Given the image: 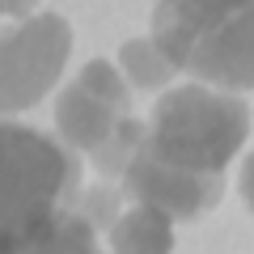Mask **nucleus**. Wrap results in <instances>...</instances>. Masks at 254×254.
<instances>
[{"instance_id": "11", "label": "nucleus", "mask_w": 254, "mask_h": 254, "mask_svg": "<svg viewBox=\"0 0 254 254\" xmlns=\"http://www.w3.org/2000/svg\"><path fill=\"white\" fill-rule=\"evenodd\" d=\"M237 187H242V203L254 212V153L242 161V178H237Z\"/></svg>"}, {"instance_id": "4", "label": "nucleus", "mask_w": 254, "mask_h": 254, "mask_svg": "<svg viewBox=\"0 0 254 254\" xmlns=\"http://www.w3.org/2000/svg\"><path fill=\"white\" fill-rule=\"evenodd\" d=\"M55 127L72 153L89 157L106 182L123 178L131 153L144 140V123L131 110V85L110 60H89L76 81L55 98Z\"/></svg>"}, {"instance_id": "3", "label": "nucleus", "mask_w": 254, "mask_h": 254, "mask_svg": "<svg viewBox=\"0 0 254 254\" xmlns=\"http://www.w3.org/2000/svg\"><path fill=\"white\" fill-rule=\"evenodd\" d=\"M81 190V153L26 123L0 119V237L76 208Z\"/></svg>"}, {"instance_id": "5", "label": "nucleus", "mask_w": 254, "mask_h": 254, "mask_svg": "<svg viewBox=\"0 0 254 254\" xmlns=\"http://www.w3.org/2000/svg\"><path fill=\"white\" fill-rule=\"evenodd\" d=\"M72 26L60 13H30L0 26V119L38 106L64 76Z\"/></svg>"}, {"instance_id": "10", "label": "nucleus", "mask_w": 254, "mask_h": 254, "mask_svg": "<svg viewBox=\"0 0 254 254\" xmlns=\"http://www.w3.org/2000/svg\"><path fill=\"white\" fill-rule=\"evenodd\" d=\"M119 199H123V195H119L110 182H98V187H85L81 195H76V212H81L98 233H110L115 220L123 216V212H119Z\"/></svg>"}, {"instance_id": "8", "label": "nucleus", "mask_w": 254, "mask_h": 254, "mask_svg": "<svg viewBox=\"0 0 254 254\" xmlns=\"http://www.w3.org/2000/svg\"><path fill=\"white\" fill-rule=\"evenodd\" d=\"M110 254H174V216L161 208L136 203L110 229Z\"/></svg>"}, {"instance_id": "7", "label": "nucleus", "mask_w": 254, "mask_h": 254, "mask_svg": "<svg viewBox=\"0 0 254 254\" xmlns=\"http://www.w3.org/2000/svg\"><path fill=\"white\" fill-rule=\"evenodd\" d=\"M0 254H102V246H98V229L81 212L64 208L26 233L0 237Z\"/></svg>"}, {"instance_id": "12", "label": "nucleus", "mask_w": 254, "mask_h": 254, "mask_svg": "<svg viewBox=\"0 0 254 254\" xmlns=\"http://www.w3.org/2000/svg\"><path fill=\"white\" fill-rule=\"evenodd\" d=\"M34 13V0H0V17H9V21H21Z\"/></svg>"}, {"instance_id": "9", "label": "nucleus", "mask_w": 254, "mask_h": 254, "mask_svg": "<svg viewBox=\"0 0 254 254\" xmlns=\"http://www.w3.org/2000/svg\"><path fill=\"white\" fill-rule=\"evenodd\" d=\"M119 72L127 76L131 89H144V93H157V89H170V81L178 76V68L170 64V55L153 43V38H127L119 47Z\"/></svg>"}, {"instance_id": "2", "label": "nucleus", "mask_w": 254, "mask_h": 254, "mask_svg": "<svg viewBox=\"0 0 254 254\" xmlns=\"http://www.w3.org/2000/svg\"><path fill=\"white\" fill-rule=\"evenodd\" d=\"M250 131V106L216 85H170L153 102L144 148L190 174H225Z\"/></svg>"}, {"instance_id": "6", "label": "nucleus", "mask_w": 254, "mask_h": 254, "mask_svg": "<svg viewBox=\"0 0 254 254\" xmlns=\"http://www.w3.org/2000/svg\"><path fill=\"white\" fill-rule=\"evenodd\" d=\"M123 195L136 203H148V208H161L165 216L174 220H190V216H203L220 203L225 195V174H190L178 170V165L161 161L157 153H148L144 140L140 148L131 153L123 170Z\"/></svg>"}, {"instance_id": "1", "label": "nucleus", "mask_w": 254, "mask_h": 254, "mask_svg": "<svg viewBox=\"0 0 254 254\" xmlns=\"http://www.w3.org/2000/svg\"><path fill=\"white\" fill-rule=\"evenodd\" d=\"M148 38L199 85L254 89V0H157Z\"/></svg>"}]
</instances>
